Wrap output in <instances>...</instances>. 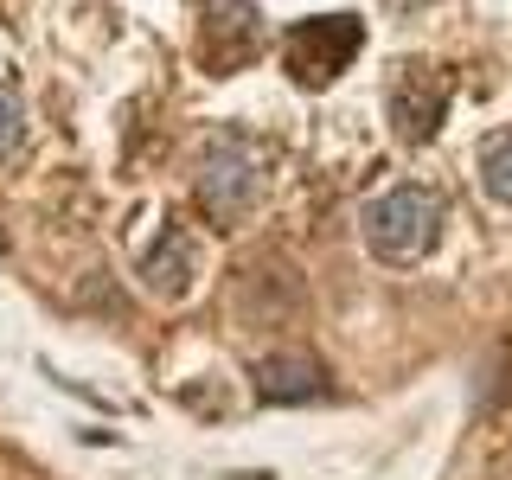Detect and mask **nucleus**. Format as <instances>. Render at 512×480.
<instances>
[{
  "mask_svg": "<svg viewBox=\"0 0 512 480\" xmlns=\"http://www.w3.org/2000/svg\"><path fill=\"white\" fill-rule=\"evenodd\" d=\"M448 96H455V77L442 64H397L391 84H384V116H391V135L404 148H423V141L442 135V116H448Z\"/></svg>",
  "mask_w": 512,
  "mask_h": 480,
  "instance_id": "20e7f679",
  "label": "nucleus"
},
{
  "mask_svg": "<svg viewBox=\"0 0 512 480\" xmlns=\"http://www.w3.org/2000/svg\"><path fill=\"white\" fill-rule=\"evenodd\" d=\"M0 256H7V231H0Z\"/></svg>",
  "mask_w": 512,
  "mask_h": 480,
  "instance_id": "9b49d317",
  "label": "nucleus"
},
{
  "mask_svg": "<svg viewBox=\"0 0 512 480\" xmlns=\"http://www.w3.org/2000/svg\"><path fill=\"white\" fill-rule=\"evenodd\" d=\"M20 141H26V103H20V90L0 84V160L20 154Z\"/></svg>",
  "mask_w": 512,
  "mask_h": 480,
  "instance_id": "1a4fd4ad",
  "label": "nucleus"
},
{
  "mask_svg": "<svg viewBox=\"0 0 512 480\" xmlns=\"http://www.w3.org/2000/svg\"><path fill=\"white\" fill-rule=\"evenodd\" d=\"M192 199H199V212L218 224V231H237L256 199H263V160H256L250 135H237V128H212L199 148V173H192Z\"/></svg>",
  "mask_w": 512,
  "mask_h": 480,
  "instance_id": "f03ea898",
  "label": "nucleus"
},
{
  "mask_svg": "<svg viewBox=\"0 0 512 480\" xmlns=\"http://www.w3.org/2000/svg\"><path fill=\"white\" fill-rule=\"evenodd\" d=\"M263 52V13L256 0H199V64L212 77L237 71Z\"/></svg>",
  "mask_w": 512,
  "mask_h": 480,
  "instance_id": "39448f33",
  "label": "nucleus"
},
{
  "mask_svg": "<svg viewBox=\"0 0 512 480\" xmlns=\"http://www.w3.org/2000/svg\"><path fill=\"white\" fill-rule=\"evenodd\" d=\"M135 276H141L148 295L180 301V295H192V282H199V244H192L180 224H167V231H160L154 244L135 256Z\"/></svg>",
  "mask_w": 512,
  "mask_h": 480,
  "instance_id": "0eeeda50",
  "label": "nucleus"
},
{
  "mask_svg": "<svg viewBox=\"0 0 512 480\" xmlns=\"http://www.w3.org/2000/svg\"><path fill=\"white\" fill-rule=\"evenodd\" d=\"M391 7H397V13H416V7H429V0H391Z\"/></svg>",
  "mask_w": 512,
  "mask_h": 480,
  "instance_id": "9d476101",
  "label": "nucleus"
},
{
  "mask_svg": "<svg viewBox=\"0 0 512 480\" xmlns=\"http://www.w3.org/2000/svg\"><path fill=\"white\" fill-rule=\"evenodd\" d=\"M256 397L263 404H327L333 397V378L327 365L314 359V352H269V359H256Z\"/></svg>",
  "mask_w": 512,
  "mask_h": 480,
  "instance_id": "423d86ee",
  "label": "nucleus"
},
{
  "mask_svg": "<svg viewBox=\"0 0 512 480\" xmlns=\"http://www.w3.org/2000/svg\"><path fill=\"white\" fill-rule=\"evenodd\" d=\"M480 192L493 205H512V128L480 141Z\"/></svg>",
  "mask_w": 512,
  "mask_h": 480,
  "instance_id": "6e6552de",
  "label": "nucleus"
},
{
  "mask_svg": "<svg viewBox=\"0 0 512 480\" xmlns=\"http://www.w3.org/2000/svg\"><path fill=\"white\" fill-rule=\"evenodd\" d=\"M448 231V199L436 186H391L378 199H365L359 237L384 269H416Z\"/></svg>",
  "mask_w": 512,
  "mask_h": 480,
  "instance_id": "f257e3e1",
  "label": "nucleus"
},
{
  "mask_svg": "<svg viewBox=\"0 0 512 480\" xmlns=\"http://www.w3.org/2000/svg\"><path fill=\"white\" fill-rule=\"evenodd\" d=\"M365 52V20L359 13H308L282 39V71L301 90H327L352 58Z\"/></svg>",
  "mask_w": 512,
  "mask_h": 480,
  "instance_id": "7ed1b4c3",
  "label": "nucleus"
}]
</instances>
